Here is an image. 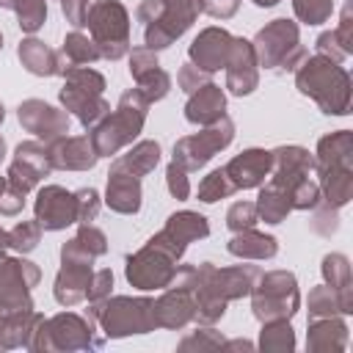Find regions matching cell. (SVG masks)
I'll return each instance as SVG.
<instances>
[{
  "label": "cell",
  "mask_w": 353,
  "mask_h": 353,
  "mask_svg": "<svg viewBox=\"0 0 353 353\" xmlns=\"http://www.w3.org/2000/svg\"><path fill=\"white\" fill-rule=\"evenodd\" d=\"M295 85L301 88V94L312 97L323 113L328 116L350 113V74L342 63L325 55L303 58L295 69Z\"/></svg>",
  "instance_id": "obj_1"
},
{
  "label": "cell",
  "mask_w": 353,
  "mask_h": 353,
  "mask_svg": "<svg viewBox=\"0 0 353 353\" xmlns=\"http://www.w3.org/2000/svg\"><path fill=\"white\" fill-rule=\"evenodd\" d=\"M146 99L141 97L138 88L127 91L121 99H119V108L113 116H108L102 124L94 127L91 132V143H94V152L97 154H116L124 143H130L141 127H143V119H146Z\"/></svg>",
  "instance_id": "obj_2"
},
{
  "label": "cell",
  "mask_w": 353,
  "mask_h": 353,
  "mask_svg": "<svg viewBox=\"0 0 353 353\" xmlns=\"http://www.w3.org/2000/svg\"><path fill=\"white\" fill-rule=\"evenodd\" d=\"M179 256H182V251L171 240H165L163 234H154L146 243V248H141L135 256L127 259V279L138 290L171 287Z\"/></svg>",
  "instance_id": "obj_3"
},
{
  "label": "cell",
  "mask_w": 353,
  "mask_h": 353,
  "mask_svg": "<svg viewBox=\"0 0 353 353\" xmlns=\"http://www.w3.org/2000/svg\"><path fill=\"white\" fill-rule=\"evenodd\" d=\"M251 47L256 63L265 69H298V63L306 58V50L298 39V25L292 19H273L256 33Z\"/></svg>",
  "instance_id": "obj_4"
},
{
  "label": "cell",
  "mask_w": 353,
  "mask_h": 353,
  "mask_svg": "<svg viewBox=\"0 0 353 353\" xmlns=\"http://www.w3.org/2000/svg\"><path fill=\"white\" fill-rule=\"evenodd\" d=\"M63 74H66V85L61 88V102L85 127L97 124L110 110L108 102L102 99L105 77L99 72H94V69H85V66H69Z\"/></svg>",
  "instance_id": "obj_5"
},
{
  "label": "cell",
  "mask_w": 353,
  "mask_h": 353,
  "mask_svg": "<svg viewBox=\"0 0 353 353\" xmlns=\"http://www.w3.org/2000/svg\"><path fill=\"white\" fill-rule=\"evenodd\" d=\"M251 295H254V314L262 323L290 320L301 306L298 281L287 270H270L265 276H256V281L251 287Z\"/></svg>",
  "instance_id": "obj_6"
},
{
  "label": "cell",
  "mask_w": 353,
  "mask_h": 353,
  "mask_svg": "<svg viewBox=\"0 0 353 353\" xmlns=\"http://www.w3.org/2000/svg\"><path fill=\"white\" fill-rule=\"evenodd\" d=\"M85 25L94 33V44L99 50V58H121L130 50V17L121 3L116 0H99L88 8Z\"/></svg>",
  "instance_id": "obj_7"
},
{
  "label": "cell",
  "mask_w": 353,
  "mask_h": 353,
  "mask_svg": "<svg viewBox=\"0 0 353 353\" xmlns=\"http://www.w3.org/2000/svg\"><path fill=\"white\" fill-rule=\"evenodd\" d=\"M91 317L102 320L108 336H127V334H146L154 331V301L146 298H113L91 309Z\"/></svg>",
  "instance_id": "obj_8"
},
{
  "label": "cell",
  "mask_w": 353,
  "mask_h": 353,
  "mask_svg": "<svg viewBox=\"0 0 353 353\" xmlns=\"http://www.w3.org/2000/svg\"><path fill=\"white\" fill-rule=\"evenodd\" d=\"M102 339L94 336L91 320H83L77 314H58L52 320H41V325L30 336V350L55 347V350H74V347H99Z\"/></svg>",
  "instance_id": "obj_9"
},
{
  "label": "cell",
  "mask_w": 353,
  "mask_h": 353,
  "mask_svg": "<svg viewBox=\"0 0 353 353\" xmlns=\"http://www.w3.org/2000/svg\"><path fill=\"white\" fill-rule=\"evenodd\" d=\"M232 138H234V124L229 121V116H221L204 132H196V135L182 138L174 146V163H179L185 171L201 168L215 152H221L223 146H229Z\"/></svg>",
  "instance_id": "obj_10"
},
{
  "label": "cell",
  "mask_w": 353,
  "mask_h": 353,
  "mask_svg": "<svg viewBox=\"0 0 353 353\" xmlns=\"http://www.w3.org/2000/svg\"><path fill=\"white\" fill-rule=\"evenodd\" d=\"M39 281V268L25 259H0V312L33 309L30 287Z\"/></svg>",
  "instance_id": "obj_11"
},
{
  "label": "cell",
  "mask_w": 353,
  "mask_h": 353,
  "mask_svg": "<svg viewBox=\"0 0 353 353\" xmlns=\"http://www.w3.org/2000/svg\"><path fill=\"white\" fill-rule=\"evenodd\" d=\"M52 171V163H50V152L36 143V141H28V143H19L17 146V157L8 168V188H14L17 193H28L39 185L41 176H47Z\"/></svg>",
  "instance_id": "obj_12"
},
{
  "label": "cell",
  "mask_w": 353,
  "mask_h": 353,
  "mask_svg": "<svg viewBox=\"0 0 353 353\" xmlns=\"http://www.w3.org/2000/svg\"><path fill=\"white\" fill-rule=\"evenodd\" d=\"M256 83H259V74H256L254 47L245 39H234L229 50V61H226V88L243 97V94H251Z\"/></svg>",
  "instance_id": "obj_13"
},
{
  "label": "cell",
  "mask_w": 353,
  "mask_h": 353,
  "mask_svg": "<svg viewBox=\"0 0 353 353\" xmlns=\"http://www.w3.org/2000/svg\"><path fill=\"white\" fill-rule=\"evenodd\" d=\"M36 221L44 229H63L77 221L74 193H66L58 185H47L36 199Z\"/></svg>",
  "instance_id": "obj_14"
},
{
  "label": "cell",
  "mask_w": 353,
  "mask_h": 353,
  "mask_svg": "<svg viewBox=\"0 0 353 353\" xmlns=\"http://www.w3.org/2000/svg\"><path fill=\"white\" fill-rule=\"evenodd\" d=\"M229 182L234 188H256L262 185L270 171H273V154L265 149H245L243 154H237L234 160H229L223 165Z\"/></svg>",
  "instance_id": "obj_15"
},
{
  "label": "cell",
  "mask_w": 353,
  "mask_h": 353,
  "mask_svg": "<svg viewBox=\"0 0 353 353\" xmlns=\"http://www.w3.org/2000/svg\"><path fill=\"white\" fill-rule=\"evenodd\" d=\"M19 121H22L30 132L41 135V138L50 141V143H52L55 138L66 135V130H69V116H66L63 110H55V108L44 105L41 99H28V102H22V105H19Z\"/></svg>",
  "instance_id": "obj_16"
},
{
  "label": "cell",
  "mask_w": 353,
  "mask_h": 353,
  "mask_svg": "<svg viewBox=\"0 0 353 353\" xmlns=\"http://www.w3.org/2000/svg\"><path fill=\"white\" fill-rule=\"evenodd\" d=\"M232 36L221 28H207L199 33V39L190 44V61L193 66L204 69V72H215L221 66H226L229 61V50H232Z\"/></svg>",
  "instance_id": "obj_17"
},
{
  "label": "cell",
  "mask_w": 353,
  "mask_h": 353,
  "mask_svg": "<svg viewBox=\"0 0 353 353\" xmlns=\"http://www.w3.org/2000/svg\"><path fill=\"white\" fill-rule=\"evenodd\" d=\"M196 320V301L190 298V287H174L154 303V323L165 328H182Z\"/></svg>",
  "instance_id": "obj_18"
},
{
  "label": "cell",
  "mask_w": 353,
  "mask_h": 353,
  "mask_svg": "<svg viewBox=\"0 0 353 353\" xmlns=\"http://www.w3.org/2000/svg\"><path fill=\"white\" fill-rule=\"evenodd\" d=\"M97 152L91 138H55L50 146V163L52 168H72V171H85L97 163Z\"/></svg>",
  "instance_id": "obj_19"
},
{
  "label": "cell",
  "mask_w": 353,
  "mask_h": 353,
  "mask_svg": "<svg viewBox=\"0 0 353 353\" xmlns=\"http://www.w3.org/2000/svg\"><path fill=\"white\" fill-rule=\"evenodd\" d=\"M108 207L116 210V212H138L141 207V182L135 174L119 168L113 163L110 174H108Z\"/></svg>",
  "instance_id": "obj_20"
},
{
  "label": "cell",
  "mask_w": 353,
  "mask_h": 353,
  "mask_svg": "<svg viewBox=\"0 0 353 353\" xmlns=\"http://www.w3.org/2000/svg\"><path fill=\"white\" fill-rule=\"evenodd\" d=\"M91 265H77V262H63L58 279H55V301L63 306H74L88 295L91 284Z\"/></svg>",
  "instance_id": "obj_21"
},
{
  "label": "cell",
  "mask_w": 353,
  "mask_h": 353,
  "mask_svg": "<svg viewBox=\"0 0 353 353\" xmlns=\"http://www.w3.org/2000/svg\"><path fill=\"white\" fill-rule=\"evenodd\" d=\"M309 350H345L347 347V325L339 314L331 317H312L306 334Z\"/></svg>",
  "instance_id": "obj_22"
},
{
  "label": "cell",
  "mask_w": 353,
  "mask_h": 353,
  "mask_svg": "<svg viewBox=\"0 0 353 353\" xmlns=\"http://www.w3.org/2000/svg\"><path fill=\"white\" fill-rule=\"evenodd\" d=\"M223 108H226L223 91L218 85H212V83H204L201 88L193 91V97H190V102L185 108V116L193 124H212V121H218L223 116Z\"/></svg>",
  "instance_id": "obj_23"
},
{
  "label": "cell",
  "mask_w": 353,
  "mask_h": 353,
  "mask_svg": "<svg viewBox=\"0 0 353 353\" xmlns=\"http://www.w3.org/2000/svg\"><path fill=\"white\" fill-rule=\"evenodd\" d=\"M41 325V317L30 309H19V312H6V317L0 320V350L3 347H19V345H30L33 331Z\"/></svg>",
  "instance_id": "obj_24"
},
{
  "label": "cell",
  "mask_w": 353,
  "mask_h": 353,
  "mask_svg": "<svg viewBox=\"0 0 353 353\" xmlns=\"http://www.w3.org/2000/svg\"><path fill=\"white\" fill-rule=\"evenodd\" d=\"M323 276L325 284L339 292L342 314H353V279H350V259L345 254H325L323 256Z\"/></svg>",
  "instance_id": "obj_25"
},
{
  "label": "cell",
  "mask_w": 353,
  "mask_h": 353,
  "mask_svg": "<svg viewBox=\"0 0 353 353\" xmlns=\"http://www.w3.org/2000/svg\"><path fill=\"white\" fill-rule=\"evenodd\" d=\"M331 165H353V132L350 130H336L317 143V157L314 168H331Z\"/></svg>",
  "instance_id": "obj_26"
},
{
  "label": "cell",
  "mask_w": 353,
  "mask_h": 353,
  "mask_svg": "<svg viewBox=\"0 0 353 353\" xmlns=\"http://www.w3.org/2000/svg\"><path fill=\"white\" fill-rule=\"evenodd\" d=\"M317 174L323 201H328L331 207H345L353 199V165H331Z\"/></svg>",
  "instance_id": "obj_27"
},
{
  "label": "cell",
  "mask_w": 353,
  "mask_h": 353,
  "mask_svg": "<svg viewBox=\"0 0 353 353\" xmlns=\"http://www.w3.org/2000/svg\"><path fill=\"white\" fill-rule=\"evenodd\" d=\"M163 234H165L176 248L185 251V245H188L190 240L207 237V234H210V226H207V218H204V215H199V212H188V210H185V212H176V215L168 218Z\"/></svg>",
  "instance_id": "obj_28"
},
{
  "label": "cell",
  "mask_w": 353,
  "mask_h": 353,
  "mask_svg": "<svg viewBox=\"0 0 353 353\" xmlns=\"http://www.w3.org/2000/svg\"><path fill=\"white\" fill-rule=\"evenodd\" d=\"M276 251H279L276 237L254 232V229L237 232L232 237V243H229V254L243 256V259H270V256H276Z\"/></svg>",
  "instance_id": "obj_29"
},
{
  "label": "cell",
  "mask_w": 353,
  "mask_h": 353,
  "mask_svg": "<svg viewBox=\"0 0 353 353\" xmlns=\"http://www.w3.org/2000/svg\"><path fill=\"white\" fill-rule=\"evenodd\" d=\"M19 61L28 72L33 74H58L61 72V58L58 52H52L50 47H44V41L39 39H28L19 44Z\"/></svg>",
  "instance_id": "obj_30"
},
{
  "label": "cell",
  "mask_w": 353,
  "mask_h": 353,
  "mask_svg": "<svg viewBox=\"0 0 353 353\" xmlns=\"http://www.w3.org/2000/svg\"><path fill=\"white\" fill-rule=\"evenodd\" d=\"M292 210L290 204V196L287 190H281L279 185H268L259 190V199H256V215L265 221V223H281L287 218V212Z\"/></svg>",
  "instance_id": "obj_31"
},
{
  "label": "cell",
  "mask_w": 353,
  "mask_h": 353,
  "mask_svg": "<svg viewBox=\"0 0 353 353\" xmlns=\"http://www.w3.org/2000/svg\"><path fill=\"white\" fill-rule=\"evenodd\" d=\"M61 74L69 69V66H83V63H91V61H97L99 58V50H97V44L88 39V36H83V33H69L66 36V41H63V50H61Z\"/></svg>",
  "instance_id": "obj_32"
},
{
  "label": "cell",
  "mask_w": 353,
  "mask_h": 353,
  "mask_svg": "<svg viewBox=\"0 0 353 353\" xmlns=\"http://www.w3.org/2000/svg\"><path fill=\"white\" fill-rule=\"evenodd\" d=\"M157 160H160V146H157L154 141H141V143L132 146L124 157H119L116 165L124 168V171H130V174H135V176L141 179L143 174H149V171L157 165Z\"/></svg>",
  "instance_id": "obj_33"
},
{
  "label": "cell",
  "mask_w": 353,
  "mask_h": 353,
  "mask_svg": "<svg viewBox=\"0 0 353 353\" xmlns=\"http://www.w3.org/2000/svg\"><path fill=\"white\" fill-rule=\"evenodd\" d=\"M259 347L262 350H292L295 334H292L290 320H268L259 334Z\"/></svg>",
  "instance_id": "obj_34"
},
{
  "label": "cell",
  "mask_w": 353,
  "mask_h": 353,
  "mask_svg": "<svg viewBox=\"0 0 353 353\" xmlns=\"http://www.w3.org/2000/svg\"><path fill=\"white\" fill-rule=\"evenodd\" d=\"M309 317H331V314H342V303H339V292L328 284H320L309 292Z\"/></svg>",
  "instance_id": "obj_35"
},
{
  "label": "cell",
  "mask_w": 353,
  "mask_h": 353,
  "mask_svg": "<svg viewBox=\"0 0 353 353\" xmlns=\"http://www.w3.org/2000/svg\"><path fill=\"white\" fill-rule=\"evenodd\" d=\"M292 11L303 25H323L334 14V0H292Z\"/></svg>",
  "instance_id": "obj_36"
},
{
  "label": "cell",
  "mask_w": 353,
  "mask_h": 353,
  "mask_svg": "<svg viewBox=\"0 0 353 353\" xmlns=\"http://www.w3.org/2000/svg\"><path fill=\"white\" fill-rule=\"evenodd\" d=\"M168 88H171V77H168L160 66H154V69H149L146 74L138 77V91H141V97H143L146 102L163 99V97L168 94Z\"/></svg>",
  "instance_id": "obj_37"
},
{
  "label": "cell",
  "mask_w": 353,
  "mask_h": 353,
  "mask_svg": "<svg viewBox=\"0 0 353 353\" xmlns=\"http://www.w3.org/2000/svg\"><path fill=\"white\" fill-rule=\"evenodd\" d=\"M237 188L229 182V176H226V171L223 168H215L210 176H204V182L199 185V199L201 201H218V199H226V196H232Z\"/></svg>",
  "instance_id": "obj_38"
},
{
  "label": "cell",
  "mask_w": 353,
  "mask_h": 353,
  "mask_svg": "<svg viewBox=\"0 0 353 353\" xmlns=\"http://www.w3.org/2000/svg\"><path fill=\"white\" fill-rule=\"evenodd\" d=\"M41 237V226L39 221H22L17 223L11 232H8V248H17V251H33L36 243Z\"/></svg>",
  "instance_id": "obj_39"
},
{
  "label": "cell",
  "mask_w": 353,
  "mask_h": 353,
  "mask_svg": "<svg viewBox=\"0 0 353 353\" xmlns=\"http://www.w3.org/2000/svg\"><path fill=\"white\" fill-rule=\"evenodd\" d=\"M314 215H312V229L323 237H331L336 229H339V207H331L328 201H317L314 207Z\"/></svg>",
  "instance_id": "obj_40"
},
{
  "label": "cell",
  "mask_w": 353,
  "mask_h": 353,
  "mask_svg": "<svg viewBox=\"0 0 353 353\" xmlns=\"http://www.w3.org/2000/svg\"><path fill=\"white\" fill-rule=\"evenodd\" d=\"M320 199H323L320 185L312 182L309 176H303L301 182H295L292 190H290V204H292V210H312Z\"/></svg>",
  "instance_id": "obj_41"
},
{
  "label": "cell",
  "mask_w": 353,
  "mask_h": 353,
  "mask_svg": "<svg viewBox=\"0 0 353 353\" xmlns=\"http://www.w3.org/2000/svg\"><path fill=\"white\" fill-rule=\"evenodd\" d=\"M17 14H19V28L28 30V33H33L47 19V3L44 0H22L17 6Z\"/></svg>",
  "instance_id": "obj_42"
},
{
  "label": "cell",
  "mask_w": 353,
  "mask_h": 353,
  "mask_svg": "<svg viewBox=\"0 0 353 353\" xmlns=\"http://www.w3.org/2000/svg\"><path fill=\"white\" fill-rule=\"evenodd\" d=\"M256 221H259V215H256V204H251V201H237V204H232L229 212H226V226H229L232 232L254 229Z\"/></svg>",
  "instance_id": "obj_43"
},
{
  "label": "cell",
  "mask_w": 353,
  "mask_h": 353,
  "mask_svg": "<svg viewBox=\"0 0 353 353\" xmlns=\"http://www.w3.org/2000/svg\"><path fill=\"white\" fill-rule=\"evenodd\" d=\"M74 210H77V221H80V223L94 221L97 212H99V196H97V190H94V188L77 190V193H74Z\"/></svg>",
  "instance_id": "obj_44"
},
{
  "label": "cell",
  "mask_w": 353,
  "mask_h": 353,
  "mask_svg": "<svg viewBox=\"0 0 353 353\" xmlns=\"http://www.w3.org/2000/svg\"><path fill=\"white\" fill-rule=\"evenodd\" d=\"M110 287H113V273L110 270H99V273H94L91 276V284H88V301L94 303V306H99L108 295H110Z\"/></svg>",
  "instance_id": "obj_45"
},
{
  "label": "cell",
  "mask_w": 353,
  "mask_h": 353,
  "mask_svg": "<svg viewBox=\"0 0 353 353\" xmlns=\"http://www.w3.org/2000/svg\"><path fill=\"white\" fill-rule=\"evenodd\" d=\"M165 176H168V190H171V196H174V199H188L190 182H188L185 168H182L179 163H171L168 171H165Z\"/></svg>",
  "instance_id": "obj_46"
},
{
  "label": "cell",
  "mask_w": 353,
  "mask_h": 353,
  "mask_svg": "<svg viewBox=\"0 0 353 353\" xmlns=\"http://www.w3.org/2000/svg\"><path fill=\"white\" fill-rule=\"evenodd\" d=\"M317 55H325V58H331V61H336V63H342V61L347 58V52H345V50L339 47V41H336L334 30H325V33L317 36Z\"/></svg>",
  "instance_id": "obj_47"
},
{
  "label": "cell",
  "mask_w": 353,
  "mask_h": 353,
  "mask_svg": "<svg viewBox=\"0 0 353 353\" xmlns=\"http://www.w3.org/2000/svg\"><path fill=\"white\" fill-rule=\"evenodd\" d=\"M334 36H336L339 47L347 55H353V17H350V3L342 8V19H339V28L334 30Z\"/></svg>",
  "instance_id": "obj_48"
},
{
  "label": "cell",
  "mask_w": 353,
  "mask_h": 353,
  "mask_svg": "<svg viewBox=\"0 0 353 353\" xmlns=\"http://www.w3.org/2000/svg\"><path fill=\"white\" fill-rule=\"evenodd\" d=\"M157 66V55H154V50H132V55H130V72H132V77L138 80L141 74H146L149 69H154Z\"/></svg>",
  "instance_id": "obj_49"
},
{
  "label": "cell",
  "mask_w": 353,
  "mask_h": 353,
  "mask_svg": "<svg viewBox=\"0 0 353 353\" xmlns=\"http://www.w3.org/2000/svg\"><path fill=\"white\" fill-rule=\"evenodd\" d=\"M179 88H185L188 94H193L196 88H201L204 83H207V72L204 69H199V66H193V63H185L182 69H179Z\"/></svg>",
  "instance_id": "obj_50"
},
{
  "label": "cell",
  "mask_w": 353,
  "mask_h": 353,
  "mask_svg": "<svg viewBox=\"0 0 353 353\" xmlns=\"http://www.w3.org/2000/svg\"><path fill=\"white\" fill-rule=\"evenodd\" d=\"M179 347H182V350H190V347H223V336H218L215 331L204 328V331H196L193 336L182 339Z\"/></svg>",
  "instance_id": "obj_51"
},
{
  "label": "cell",
  "mask_w": 353,
  "mask_h": 353,
  "mask_svg": "<svg viewBox=\"0 0 353 353\" xmlns=\"http://www.w3.org/2000/svg\"><path fill=\"white\" fill-rule=\"evenodd\" d=\"M61 8H63L66 19H69L74 28L85 25V17H88V0H61Z\"/></svg>",
  "instance_id": "obj_52"
},
{
  "label": "cell",
  "mask_w": 353,
  "mask_h": 353,
  "mask_svg": "<svg viewBox=\"0 0 353 353\" xmlns=\"http://www.w3.org/2000/svg\"><path fill=\"white\" fill-rule=\"evenodd\" d=\"M237 6H240V0H201V8L212 17H221V19L232 17L237 11Z\"/></svg>",
  "instance_id": "obj_53"
},
{
  "label": "cell",
  "mask_w": 353,
  "mask_h": 353,
  "mask_svg": "<svg viewBox=\"0 0 353 353\" xmlns=\"http://www.w3.org/2000/svg\"><path fill=\"white\" fill-rule=\"evenodd\" d=\"M254 3H256L259 8H270V6H276L279 0H254Z\"/></svg>",
  "instance_id": "obj_54"
},
{
  "label": "cell",
  "mask_w": 353,
  "mask_h": 353,
  "mask_svg": "<svg viewBox=\"0 0 353 353\" xmlns=\"http://www.w3.org/2000/svg\"><path fill=\"white\" fill-rule=\"evenodd\" d=\"M19 3H22V0H0V6H3V8H17Z\"/></svg>",
  "instance_id": "obj_55"
},
{
  "label": "cell",
  "mask_w": 353,
  "mask_h": 353,
  "mask_svg": "<svg viewBox=\"0 0 353 353\" xmlns=\"http://www.w3.org/2000/svg\"><path fill=\"white\" fill-rule=\"evenodd\" d=\"M6 188H8V182H6L3 176H0V196H3V190H6Z\"/></svg>",
  "instance_id": "obj_56"
},
{
  "label": "cell",
  "mask_w": 353,
  "mask_h": 353,
  "mask_svg": "<svg viewBox=\"0 0 353 353\" xmlns=\"http://www.w3.org/2000/svg\"><path fill=\"white\" fill-rule=\"evenodd\" d=\"M3 154H6V143H3V138H0V160H3Z\"/></svg>",
  "instance_id": "obj_57"
},
{
  "label": "cell",
  "mask_w": 353,
  "mask_h": 353,
  "mask_svg": "<svg viewBox=\"0 0 353 353\" xmlns=\"http://www.w3.org/2000/svg\"><path fill=\"white\" fill-rule=\"evenodd\" d=\"M3 116H6V110H3V105H0V121H3Z\"/></svg>",
  "instance_id": "obj_58"
},
{
  "label": "cell",
  "mask_w": 353,
  "mask_h": 353,
  "mask_svg": "<svg viewBox=\"0 0 353 353\" xmlns=\"http://www.w3.org/2000/svg\"><path fill=\"white\" fill-rule=\"evenodd\" d=\"M0 47H3V36H0Z\"/></svg>",
  "instance_id": "obj_59"
}]
</instances>
